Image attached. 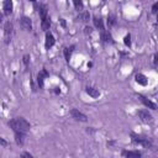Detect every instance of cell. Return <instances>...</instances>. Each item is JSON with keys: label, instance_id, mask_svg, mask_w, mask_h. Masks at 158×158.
<instances>
[{"label": "cell", "instance_id": "1", "mask_svg": "<svg viewBox=\"0 0 158 158\" xmlns=\"http://www.w3.org/2000/svg\"><path fill=\"white\" fill-rule=\"evenodd\" d=\"M9 126L12 128L14 132L25 133V135H26V132H27V131L30 130V127H31L30 122H28L26 118H23V117H15V118L10 120V121H9Z\"/></svg>", "mask_w": 158, "mask_h": 158}, {"label": "cell", "instance_id": "2", "mask_svg": "<svg viewBox=\"0 0 158 158\" xmlns=\"http://www.w3.org/2000/svg\"><path fill=\"white\" fill-rule=\"evenodd\" d=\"M12 35H14V26L10 21H7L4 26V38H5V43H10L11 38H12Z\"/></svg>", "mask_w": 158, "mask_h": 158}, {"label": "cell", "instance_id": "3", "mask_svg": "<svg viewBox=\"0 0 158 158\" xmlns=\"http://www.w3.org/2000/svg\"><path fill=\"white\" fill-rule=\"evenodd\" d=\"M131 137H132L133 143H138V144H142L144 147H151V144H152L151 141L147 137H142V136H138V135H135V133H132Z\"/></svg>", "mask_w": 158, "mask_h": 158}, {"label": "cell", "instance_id": "4", "mask_svg": "<svg viewBox=\"0 0 158 158\" xmlns=\"http://www.w3.org/2000/svg\"><path fill=\"white\" fill-rule=\"evenodd\" d=\"M70 115L77 121H80V122H86L88 121V116L85 114H83L81 111H79L78 109H72L70 110Z\"/></svg>", "mask_w": 158, "mask_h": 158}, {"label": "cell", "instance_id": "5", "mask_svg": "<svg viewBox=\"0 0 158 158\" xmlns=\"http://www.w3.org/2000/svg\"><path fill=\"white\" fill-rule=\"evenodd\" d=\"M19 22H20V26L23 30H26V31H31L32 30V21H31V19L28 16H22Z\"/></svg>", "mask_w": 158, "mask_h": 158}, {"label": "cell", "instance_id": "6", "mask_svg": "<svg viewBox=\"0 0 158 158\" xmlns=\"http://www.w3.org/2000/svg\"><path fill=\"white\" fill-rule=\"evenodd\" d=\"M137 115H138V117L143 121V122H152V120H153V117H152V115L148 112V110H139L138 112H137Z\"/></svg>", "mask_w": 158, "mask_h": 158}, {"label": "cell", "instance_id": "7", "mask_svg": "<svg viewBox=\"0 0 158 158\" xmlns=\"http://www.w3.org/2000/svg\"><path fill=\"white\" fill-rule=\"evenodd\" d=\"M49 74H48V72L43 68L42 70H40V73H38V75H37V83H38V86L40 88H43V85H44V79L48 77Z\"/></svg>", "mask_w": 158, "mask_h": 158}, {"label": "cell", "instance_id": "8", "mask_svg": "<svg viewBox=\"0 0 158 158\" xmlns=\"http://www.w3.org/2000/svg\"><path fill=\"white\" fill-rule=\"evenodd\" d=\"M54 42H56V40H54V36H53V33L52 32H46V40H44V47L47 48V49H49L53 44H54Z\"/></svg>", "mask_w": 158, "mask_h": 158}, {"label": "cell", "instance_id": "9", "mask_svg": "<svg viewBox=\"0 0 158 158\" xmlns=\"http://www.w3.org/2000/svg\"><path fill=\"white\" fill-rule=\"evenodd\" d=\"M135 80H136L137 84H139V85H142V86H146V85L148 84L147 77H146L144 74H142V73H137V74L135 75Z\"/></svg>", "mask_w": 158, "mask_h": 158}, {"label": "cell", "instance_id": "10", "mask_svg": "<svg viewBox=\"0 0 158 158\" xmlns=\"http://www.w3.org/2000/svg\"><path fill=\"white\" fill-rule=\"evenodd\" d=\"M100 37H101V41L104 42V43H114V40H112V36H111V33L109 32V31H101V33H100Z\"/></svg>", "mask_w": 158, "mask_h": 158}, {"label": "cell", "instance_id": "11", "mask_svg": "<svg viewBox=\"0 0 158 158\" xmlns=\"http://www.w3.org/2000/svg\"><path fill=\"white\" fill-rule=\"evenodd\" d=\"M12 9H14V4H12L11 0L4 1V4H2V10H4V14H5V15L9 16V15L12 12Z\"/></svg>", "mask_w": 158, "mask_h": 158}, {"label": "cell", "instance_id": "12", "mask_svg": "<svg viewBox=\"0 0 158 158\" xmlns=\"http://www.w3.org/2000/svg\"><path fill=\"white\" fill-rule=\"evenodd\" d=\"M49 26H51V17H49V15H47L44 17H41V27H42V30L48 32Z\"/></svg>", "mask_w": 158, "mask_h": 158}, {"label": "cell", "instance_id": "13", "mask_svg": "<svg viewBox=\"0 0 158 158\" xmlns=\"http://www.w3.org/2000/svg\"><path fill=\"white\" fill-rule=\"evenodd\" d=\"M85 91H86V94H88L89 96H91V98H94V99L100 96V91H99V89H96V88L86 86V88H85Z\"/></svg>", "mask_w": 158, "mask_h": 158}, {"label": "cell", "instance_id": "14", "mask_svg": "<svg viewBox=\"0 0 158 158\" xmlns=\"http://www.w3.org/2000/svg\"><path fill=\"white\" fill-rule=\"evenodd\" d=\"M123 158H141V153L138 151H123Z\"/></svg>", "mask_w": 158, "mask_h": 158}, {"label": "cell", "instance_id": "15", "mask_svg": "<svg viewBox=\"0 0 158 158\" xmlns=\"http://www.w3.org/2000/svg\"><path fill=\"white\" fill-rule=\"evenodd\" d=\"M138 98L141 99V101H142L147 107H149V109H152V110H156V109H157V105H156L153 101L148 100L146 96H143V95H138Z\"/></svg>", "mask_w": 158, "mask_h": 158}, {"label": "cell", "instance_id": "16", "mask_svg": "<svg viewBox=\"0 0 158 158\" xmlns=\"http://www.w3.org/2000/svg\"><path fill=\"white\" fill-rule=\"evenodd\" d=\"M77 20L78 21H81V22H88L90 20V15L88 11H81L78 16H77Z\"/></svg>", "mask_w": 158, "mask_h": 158}, {"label": "cell", "instance_id": "17", "mask_svg": "<svg viewBox=\"0 0 158 158\" xmlns=\"http://www.w3.org/2000/svg\"><path fill=\"white\" fill-rule=\"evenodd\" d=\"M93 22H94V26L96 27V28H99V30H104V21H102V19L101 17H98V16H94L93 17Z\"/></svg>", "mask_w": 158, "mask_h": 158}, {"label": "cell", "instance_id": "18", "mask_svg": "<svg viewBox=\"0 0 158 158\" xmlns=\"http://www.w3.org/2000/svg\"><path fill=\"white\" fill-rule=\"evenodd\" d=\"M38 14L41 17H44L48 15V10H47V5L46 4H38Z\"/></svg>", "mask_w": 158, "mask_h": 158}, {"label": "cell", "instance_id": "19", "mask_svg": "<svg viewBox=\"0 0 158 158\" xmlns=\"http://www.w3.org/2000/svg\"><path fill=\"white\" fill-rule=\"evenodd\" d=\"M74 48H75V46H69V47H65V48H64V58H65L67 62H69V59H70V57H72V53H73Z\"/></svg>", "mask_w": 158, "mask_h": 158}, {"label": "cell", "instance_id": "20", "mask_svg": "<svg viewBox=\"0 0 158 158\" xmlns=\"http://www.w3.org/2000/svg\"><path fill=\"white\" fill-rule=\"evenodd\" d=\"M15 142H16L17 146H22L23 142H25V133L15 132Z\"/></svg>", "mask_w": 158, "mask_h": 158}, {"label": "cell", "instance_id": "21", "mask_svg": "<svg viewBox=\"0 0 158 158\" xmlns=\"http://www.w3.org/2000/svg\"><path fill=\"white\" fill-rule=\"evenodd\" d=\"M114 25H116V16H115L114 14H111V15L107 16V26L111 27V26H114Z\"/></svg>", "mask_w": 158, "mask_h": 158}, {"label": "cell", "instance_id": "22", "mask_svg": "<svg viewBox=\"0 0 158 158\" xmlns=\"http://www.w3.org/2000/svg\"><path fill=\"white\" fill-rule=\"evenodd\" d=\"M73 4H74V6H75V9H77V10H79V9L81 10V9H83V2H81V1L74 0V1H73Z\"/></svg>", "mask_w": 158, "mask_h": 158}, {"label": "cell", "instance_id": "23", "mask_svg": "<svg viewBox=\"0 0 158 158\" xmlns=\"http://www.w3.org/2000/svg\"><path fill=\"white\" fill-rule=\"evenodd\" d=\"M123 42H125V44H126V46H128V47H130V46H131V36H130V35H126V36H125V38H123Z\"/></svg>", "mask_w": 158, "mask_h": 158}, {"label": "cell", "instance_id": "24", "mask_svg": "<svg viewBox=\"0 0 158 158\" xmlns=\"http://www.w3.org/2000/svg\"><path fill=\"white\" fill-rule=\"evenodd\" d=\"M28 63H30V56L25 54L23 56V64H25V67H28Z\"/></svg>", "mask_w": 158, "mask_h": 158}, {"label": "cell", "instance_id": "25", "mask_svg": "<svg viewBox=\"0 0 158 158\" xmlns=\"http://www.w3.org/2000/svg\"><path fill=\"white\" fill-rule=\"evenodd\" d=\"M21 158H33V156L28 152H22L21 153Z\"/></svg>", "mask_w": 158, "mask_h": 158}, {"label": "cell", "instance_id": "26", "mask_svg": "<svg viewBox=\"0 0 158 158\" xmlns=\"http://www.w3.org/2000/svg\"><path fill=\"white\" fill-rule=\"evenodd\" d=\"M157 9H158V2H154L153 6H152V12L156 14V12H157Z\"/></svg>", "mask_w": 158, "mask_h": 158}, {"label": "cell", "instance_id": "27", "mask_svg": "<svg viewBox=\"0 0 158 158\" xmlns=\"http://www.w3.org/2000/svg\"><path fill=\"white\" fill-rule=\"evenodd\" d=\"M0 144H1V146H4V147H6L9 143H7V141H5L4 138H1V137H0Z\"/></svg>", "mask_w": 158, "mask_h": 158}, {"label": "cell", "instance_id": "28", "mask_svg": "<svg viewBox=\"0 0 158 158\" xmlns=\"http://www.w3.org/2000/svg\"><path fill=\"white\" fill-rule=\"evenodd\" d=\"M84 30H85V33H91V31H93V28L90 26H86Z\"/></svg>", "mask_w": 158, "mask_h": 158}, {"label": "cell", "instance_id": "29", "mask_svg": "<svg viewBox=\"0 0 158 158\" xmlns=\"http://www.w3.org/2000/svg\"><path fill=\"white\" fill-rule=\"evenodd\" d=\"M2 22V12H0V23Z\"/></svg>", "mask_w": 158, "mask_h": 158}]
</instances>
